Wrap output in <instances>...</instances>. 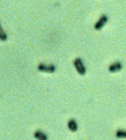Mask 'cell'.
Masks as SVG:
<instances>
[{"label": "cell", "mask_w": 126, "mask_h": 140, "mask_svg": "<svg viewBox=\"0 0 126 140\" xmlns=\"http://www.w3.org/2000/svg\"><path fill=\"white\" fill-rule=\"evenodd\" d=\"M73 64H74V67L76 69V71L79 75H81V76H84L87 72V69H86L85 65L83 63V60H82L81 58H79L77 57L75 60L73 61Z\"/></svg>", "instance_id": "cell-1"}, {"label": "cell", "mask_w": 126, "mask_h": 140, "mask_svg": "<svg viewBox=\"0 0 126 140\" xmlns=\"http://www.w3.org/2000/svg\"><path fill=\"white\" fill-rule=\"evenodd\" d=\"M107 21H108V17L106 16V15H102V16L100 17V19H98L97 22H96V24H95V26H94V28H95V29H97V31H100V29H102L105 26H106V24L107 23Z\"/></svg>", "instance_id": "cell-2"}, {"label": "cell", "mask_w": 126, "mask_h": 140, "mask_svg": "<svg viewBox=\"0 0 126 140\" xmlns=\"http://www.w3.org/2000/svg\"><path fill=\"white\" fill-rule=\"evenodd\" d=\"M37 70L43 72H54L56 70V67L54 65H45L43 63H41V64H39Z\"/></svg>", "instance_id": "cell-3"}, {"label": "cell", "mask_w": 126, "mask_h": 140, "mask_svg": "<svg viewBox=\"0 0 126 140\" xmlns=\"http://www.w3.org/2000/svg\"><path fill=\"white\" fill-rule=\"evenodd\" d=\"M121 69H122L121 62H119V61H116V62L112 63V64H111L109 67H108V71H109L110 72H118V71H120Z\"/></svg>", "instance_id": "cell-4"}, {"label": "cell", "mask_w": 126, "mask_h": 140, "mask_svg": "<svg viewBox=\"0 0 126 140\" xmlns=\"http://www.w3.org/2000/svg\"><path fill=\"white\" fill-rule=\"evenodd\" d=\"M67 126H68V129H69L71 132H75L78 130V124L74 119H70V120H68Z\"/></svg>", "instance_id": "cell-5"}, {"label": "cell", "mask_w": 126, "mask_h": 140, "mask_svg": "<svg viewBox=\"0 0 126 140\" xmlns=\"http://www.w3.org/2000/svg\"><path fill=\"white\" fill-rule=\"evenodd\" d=\"M34 137L37 140H48V136L41 130H36L34 133Z\"/></svg>", "instance_id": "cell-6"}, {"label": "cell", "mask_w": 126, "mask_h": 140, "mask_svg": "<svg viewBox=\"0 0 126 140\" xmlns=\"http://www.w3.org/2000/svg\"><path fill=\"white\" fill-rule=\"evenodd\" d=\"M115 136L117 138H126V130L119 129V130H117V131L115 132Z\"/></svg>", "instance_id": "cell-7"}, {"label": "cell", "mask_w": 126, "mask_h": 140, "mask_svg": "<svg viewBox=\"0 0 126 140\" xmlns=\"http://www.w3.org/2000/svg\"><path fill=\"white\" fill-rule=\"evenodd\" d=\"M0 38H1L2 41H5V40L7 39V35H6V33H5V32L3 31L2 28H0Z\"/></svg>", "instance_id": "cell-8"}]
</instances>
